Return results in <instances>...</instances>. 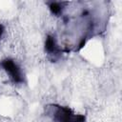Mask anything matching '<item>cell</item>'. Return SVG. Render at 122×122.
Here are the masks:
<instances>
[{"instance_id": "obj_1", "label": "cell", "mask_w": 122, "mask_h": 122, "mask_svg": "<svg viewBox=\"0 0 122 122\" xmlns=\"http://www.w3.org/2000/svg\"><path fill=\"white\" fill-rule=\"evenodd\" d=\"M48 113L54 122H85L86 117L83 114L75 113L71 108L60 105H50Z\"/></svg>"}, {"instance_id": "obj_4", "label": "cell", "mask_w": 122, "mask_h": 122, "mask_svg": "<svg viewBox=\"0 0 122 122\" xmlns=\"http://www.w3.org/2000/svg\"><path fill=\"white\" fill-rule=\"evenodd\" d=\"M65 3H60V2H51L49 4V9L51 11L52 14H55V15H58L60 13H62L64 8H63V5Z\"/></svg>"}, {"instance_id": "obj_5", "label": "cell", "mask_w": 122, "mask_h": 122, "mask_svg": "<svg viewBox=\"0 0 122 122\" xmlns=\"http://www.w3.org/2000/svg\"><path fill=\"white\" fill-rule=\"evenodd\" d=\"M4 30H5V29H4V26H3L2 24H0V38H1V36L3 35V33H4Z\"/></svg>"}, {"instance_id": "obj_2", "label": "cell", "mask_w": 122, "mask_h": 122, "mask_svg": "<svg viewBox=\"0 0 122 122\" xmlns=\"http://www.w3.org/2000/svg\"><path fill=\"white\" fill-rule=\"evenodd\" d=\"M0 66L3 68V70L6 71V73L9 75V77L11 79L13 83L16 84H22L25 81L24 73L20 68V66L11 58H6L3 59L0 63Z\"/></svg>"}, {"instance_id": "obj_3", "label": "cell", "mask_w": 122, "mask_h": 122, "mask_svg": "<svg viewBox=\"0 0 122 122\" xmlns=\"http://www.w3.org/2000/svg\"><path fill=\"white\" fill-rule=\"evenodd\" d=\"M45 51L49 54H58L60 52V49L58 47L57 41L54 36L48 35L45 40Z\"/></svg>"}]
</instances>
